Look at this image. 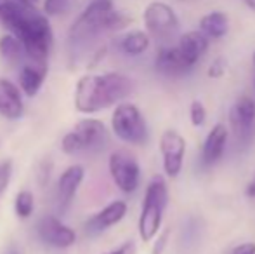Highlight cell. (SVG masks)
<instances>
[{"label":"cell","instance_id":"11","mask_svg":"<svg viewBox=\"0 0 255 254\" xmlns=\"http://www.w3.org/2000/svg\"><path fill=\"white\" fill-rule=\"evenodd\" d=\"M37 234L44 244L56 249H66L73 246L75 241H77L75 232L54 216H44L38 221Z\"/></svg>","mask_w":255,"mask_h":254},{"label":"cell","instance_id":"20","mask_svg":"<svg viewBox=\"0 0 255 254\" xmlns=\"http://www.w3.org/2000/svg\"><path fill=\"white\" fill-rule=\"evenodd\" d=\"M118 47L122 52L128 56H139L148 51L149 47V35L142 30H134L125 33L118 42Z\"/></svg>","mask_w":255,"mask_h":254},{"label":"cell","instance_id":"2","mask_svg":"<svg viewBox=\"0 0 255 254\" xmlns=\"http://www.w3.org/2000/svg\"><path fill=\"white\" fill-rule=\"evenodd\" d=\"M0 24L23 42L30 61L47 64V56L52 45V30L42 14L26 3L2 0Z\"/></svg>","mask_w":255,"mask_h":254},{"label":"cell","instance_id":"32","mask_svg":"<svg viewBox=\"0 0 255 254\" xmlns=\"http://www.w3.org/2000/svg\"><path fill=\"white\" fill-rule=\"evenodd\" d=\"M3 254H19V253H17V249L14 248V246H10V248H7V251Z\"/></svg>","mask_w":255,"mask_h":254},{"label":"cell","instance_id":"18","mask_svg":"<svg viewBox=\"0 0 255 254\" xmlns=\"http://www.w3.org/2000/svg\"><path fill=\"white\" fill-rule=\"evenodd\" d=\"M45 75H47V64H40L35 61L23 64L19 71V85L24 94L33 98L40 91L42 84L45 80Z\"/></svg>","mask_w":255,"mask_h":254},{"label":"cell","instance_id":"15","mask_svg":"<svg viewBox=\"0 0 255 254\" xmlns=\"http://www.w3.org/2000/svg\"><path fill=\"white\" fill-rule=\"evenodd\" d=\"M208 44H210V38L202 30H191V31H186L184 35H181V38L177 42V47L181 51V54L184 56L186 61L195 68V64L208 51Z\"/></svg>","mask_w":255,"mask_h":254},{"label":"cell","instance_id":"35","mask_svg":"<svg viewBox=\"0 0 255 254\" xmlns=\"http://www.w3.org/2000/svg\"><path fill=\"white\" fill-rule=\"evenodd\" d=\"M254 87H255V77H254Z\"/></svg>","mask_w":255,"mask_h":254},{"label":"cell","instance_id":"30","mask_svg":"<svg viewBox=\"0 0 255 254\" xmlns=\"http://www.w3.org/2000/svg\"><path fill=\"white\" fill-rule=\"evenodd\" d=\"M245 195L249 197V199H255V173H254V176L250 178V181H249V183H247Z\"/></svg>","mask_w":255,"mask_h":254},{"label":"cell","instance_id":"29","mask_svg":"<svg viewBox=\"0 0 255 254\" xmlns=\"http://www.w3.org/2000/svg\"><path fill=\"white\" fill-rule=\"evenodd\" d=\"M106 254H135V244L132 241H127L125 244H122L120 248L113 249L111 253H106Z\"/></svg>","mask_w":255,"mask_h":254},{"label":"cell","instance_id":"19","mask_svg":"<svg viewBox=\"0 0 255 254\" xmlns=\"http://www.w3.org/2000/svg\"><path fill=\"white\" fill-rule=\"evenodd\" d=\"M200 30L207 35L210 40H219V38L226 37L229 30V17L222 10H212V12L205 14L200 19Z\"/></svg>","mask_w":255,"mask_h":254},{"label":"cell","instance_id":"25","mask_svg":"<svg viewBox=\"0 0 255 254\" xmlns=\"http://www.w3.org/2000/svg\"><path fill=\"white\" fill-rule=\"evenodd\" d=\"M226 70H228V63H226L224 58H215L214 61L208 66V77L210 78H222L226 75Z\"/></svg>","mask_w":255,"mask_h":254},{"label":"cell","instance_id":"8","mask_svg":"<svg viewBox=\"0 0 255 254\" xmlns=\"http://www.w3.org/2000/svg\"><path fill=\"white\" fill-rule=\"evenodd\" d=\"M229 127L236 141L249 145L255 136V99L240 96L229 112Z\"/></svg>","mask_w":255,"mask_h":254},{"label":"cell","instance_id":"3","mask_svg":"<svg viewBox=\"0 0 255 254\" xmlns=\"http://www.w3.org/2000/svg\"><path fill=\"white\" fill-rule=\"evenodd\" d=\"M134 91V82L124 73L110 71L85 75L77 82L75 108L80 113H98L113 105H120Z\"/></svg>","mask_w":255,"mask_h":254},{"label":"cell","instance_id":"10","mask_svg":"<svg viewBox=\"0 0 255 254\" xmlns=\"http://www.w3.org/2000/svg\"><path fill=\"white\" fill-rule=\"evenodd\" d=\"M144 24L149 35L156 38H167L179 28V17L175 10L165 2H151L144 9Z\"/></svg>","mask_w":255,"mask_h":254},{"label":"cell","instance_id":"24","mask_svg":"<svg viewBox=\"0 0 255 254\" xmlns=\"http://www.w3.org/2000/svg\"><path fill=\"white\" fill-rule=\"evenodd\" d=\"M70 7V0H45L44 9L49 16H59V14L66 12Z\"/></svg>","mask_w":255,"mask_h":254},{"label":"cell","instance_id":"28","mask_svg":"<svg viewBox=\"0 0 255 254\" xmlns=\"http://www.w3.org/2000/svg\"><path fill=\"white\" fill-rule=\"evenodd\" d=\"M229 254H255V242H243V244H238L236 248H233V251Z\"/></svg>","mask_w":255,"mask_h":254},{"label":"cell","instance_id":"17","mask_svg":"<svg viewBox=\"0 0 255 254\" xmlns=\"http://www.w3.org/2000/svg\"><path fill=\"white\" fill-rule=\"evenodd\" d=\"M84 178L85 171L82 166H71L61 174L59 181H57V197H59L61 207H66L71 202V199L75 197Z\"/></svg>","mask_w":255,"mask_h":254},{"label":"cell","instance_id":"31","mask_svg":"<svg viewBox=\"0 0 255 254\" xmlns=\"http://www.w3.org/2000/svg\"><path fill=\"white\" fill-rule=\"evenodd\" d=\"M243 2H245V5L249 7L250 10H254L255 12V0H243Z\"/></svg>","mask_w":255,"mask_h":254},{"label":"cell","instance_id":"36","mask_svg":"<svg viewBox=\"0 0 255 254\" xmlns=\"http://www.w3.org/2000/svg\"><path fill=\"white\" fill-rule=\"evenodd\" d=\"M0 2H2V0H0Z\"/></svg>","mask_w":255,"mask_h":254},{"label":"cell","instance_id":"7","mask_svg":"<svg viewBox=\"0 0 255 254\" xmlns=\"http://www.w3.org/2000/svg\"><path fill=\"white\" fill-rule=\"evenodd\" d=\"M110 174L115 185L124 193H134L141 183V166L137 159L127 150H117L108 160Z\"/></svg>","mask_w":255,"mask_h":254},{"label":"cell","instance_id":"16","mask_svg":"<svg viewBox=\"0 0 255 254\" xmlns=\"http://www.w3.org/2000/svg\"><path fill=\"white\" fill-rule=\"evenodd\" d=\"M24 105L21 92L12 82L0 78V115L5 119L16 120L23 115Z\"/></svg>","mask_w":255,"mask_h":254},{"label":"cell","instance_id":"9","mask_svg":"<svg viewBox=\"0 0 255 254\" xmlns=\"http://www.w3.org/2000/svg\"><path fill=\"white\" fill-rule=\"evenodd\" d=\"M160 153L163 173L167 178H177L184 167L186 139L174 129H167L160 136Z\"/></svg>","mask_w":255,"mask_h":254},{"label":"cell","instance_id":"6","mask_svg":"<svg viewBox=\"0 0 255 254\" xmlns=\"http://www.w3.org/2000/svg\"><path fill=\"white\" fill-rule=\"evenodd\" d=\"M110 141L106 126L98 119H84L77 124L61 141L63 152L75 155L84 152L103 150Z\"/></svg>","mask_w":255,"mask_h":254},{"label":"cell","instance_id":"21","mask_svg":"<svg viewBox=\"0 0 255 254\" xmlns=\"http://www.w3.org/2000/svg\"><path fill=\"white\" fill-rule=\"evenodd\" d=\"M0 56L9 64H21L23 66V59L28 58V52L19 38H16L14 35H5L0 38Z\"/></svg>","mask_w":255,"mask_h":254},{"label":"cell","instance_id":"27","mask_svg":"<svg viewBox=\"0 0 255 254\" xmlns=\"http://www.w3.org/2000/svg\"><path fill=\"white\" fill-rule=\"evenodd\" d=\"M168 237H170V230H168V228H165L163 232H160V234L156 235V242H154V246H153V254L163 253V249L167 248Z\"/></svg>","mask_w":255,"mask_h":254},{"label":"cell","instance_id":"14","mask_svg":"<svg viewBox=\"0 0 255 254\" xmlns=\"http://www.w3.org/2000/svg\"><path fill=\"white\" fill-rule=\"evenodd\" d=\"M154 68L158 73L165 75V77H182V75L189 73L193 66L184 59L181 54L177 45L174 47H161L158 51L156 58H154Z\"/></svg>","mask_w":255,"mask_h":254},{"label":"cell","instance_id":"33","mask_svg":"<svg viewBox=\"0 0 255 254\" xmlns=\"http://www.w3.org/2000/svg\"><path fill=\"white\" fill-rule=\"evenodd\" d=\"M19 2H21V3H26V5H31V7H33L35 3L38 2V0H19Z\"/></svg>","mask_w":255,"mask_h":254},{"label":"cell","instance_id":"13","mask_svg":"<svg viewBox=\"0 0 255 254\" xmlns=\"http://www.w3.org/2000/svg\"><path fill=\"white\" fill-rule=\"evenodd\" d=\"M229 129L226 124L217 122L214 127L208 131L207 138L203 141L202 146V164L203 166H214L219 160L222 159L226 152V145H228L229 139Z\"/></svg>","mask_w":255,"mask_h":254},{"label":"cell","instance_id":"26","mask_svg":"<svg viewBox=\"0 0 255 254\" xmlns=\"http://www.w3.org/2000/svg\"><path fill=\"white\" fill-rule=\"evenodd\" d=\"M10 174H12V164L9 160L0 164V195L5 192L7 185L10 181Z\"/></svg>","mask_w":255,"mask_h":254},{"label":"cell","instance_id":"4","mask_svg":"<svg viewBox=\"0 0 255 254\" xmlns=\"http://www.w3.org/2000/svg\"><path fill=\"white\" fill-rule=\"evenodd\" d=\"M168 206V187L163 176L156 174L149 180L142 199L141 214H139V237L142 242H151L161 230L163 214Z\"/></svg>","mask_w":255,"mask_h":254},{"label":"cell","instance_id":"5","mask_svg":"<svg viewBox=\"0 0 255 254\" xmlns=\"http://www.w3.org/2000/svg\"><path fill=\"white\" fill-rule=\"evenodd\" d=\"M111 129L124 143L144 146L149 141V129L142 112L132 103H120L111 115Z\"/></svg>","mask_w":255,"mask_h":254},{"label":"cell","instance_id":"23","mask_svg":"<svg viewBox=\"0 0 255 254\" xmlns=\"http://www.w3.org/2000/svg\"><path fill=\"white\" fill-rule=\"evenodd\" d=\"M189 120L195 127H203L207 122V108L200 99H195L189 105Z\"/></svg>","mask_w":255,"mask_h":254},{"label":"cell","instance_id":"1","mask_svg":"<svg viewBox=\"0 0 255 254\" xmlns=\"http://www.w3.org/2000/svg\"><path fill=\"white\" fill-rule=\"evenodd\" d=\"M130 24V17L118 12L111 0H92L78 16L68 33V56L70 63L80 64L92 54L108 33L120 31Z\"/></svg>","mask_w":255,"mask_h":254},{"label":"cell","instance_id":"12","mask_svg":"<svg viewBox=\"0 0 255 254\" xmlns=\"http://www.w3.org/2000/svg\"><path fill=\"white\" fill-rule=\"evenodd\" d=\"M125 214H127V204L124 200H113L106 207H103L99 213H96L92 218H89V221L85 223V232L91 237L103 234L108 228L120 223L125 218Z\"/></svg>","mask_w":255,"mask_h":254},{"label":"cell","instance_id":"34","mask_svg":"<svg viewBox=\"0 0 255 254\" xmlns=\"http://www.w3.org/2000/svg\"><path fill=\"white\" fill-rule=\"evenodd\" d=\"M252 66H254V73H255V52H254V56H252Z\"/></svg>","mask_w":255,"mask_h":254},{"label":"cell","instance_id":"22","mask_svg":"<svg viewBox=\"0 0 255 254\" xmlns=\"http://www.w3.org/2000/svg\"><path fill=\"white\" fill-rule=\"evenodd\" d=\"M33 207H35L33 193L28 192V190H21L19 193H17L16 202H14V209H16L17 218H21V220L30 218L31 213H33Z\"/></svg>","mask_w":255,"mask_h":254}]
</instances>
